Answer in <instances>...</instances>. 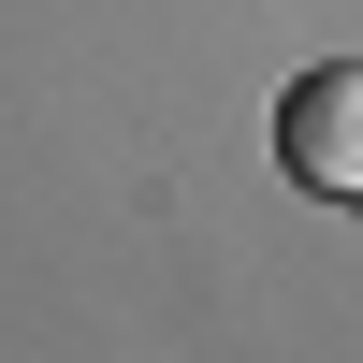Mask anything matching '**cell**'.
<instances>
[{
    "label": "cell",
    "mask_w": 363,
    "mask_h": 363,
    "mask_svg": "<svg viewBox=\"0 0 363 363\" xmlns=\"http://www.w3.org/2000/svg\"><path fill=\"white\" fill-rule=\"evenodd\" d=\"M277 174L320 203H363V58H320L277 102Z\"/></svg>",
    "instance_id": "cell-1"
}]
</instances>
